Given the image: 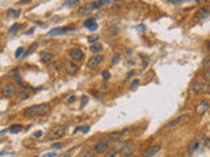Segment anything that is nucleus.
<instances>
[{
    "label": "nucleus",
    "mask_w": 210,
    "mask_h": 157,
    "mask_svg": "<svg viewBox=\"0 0 210 157\" xmlns=\"http://www.w3.org/2000/svg\"><path fill=\"white\" fill-rule=\"evenodd\" d=\"M49 110V105L47 104H41V105H34L30 108L24 110V115L25 117H36V115H41L45 114Z\"/></svg>",
    "instance_id": "nucleus-1"
},
{
    "label": "nucleus",
    "mask_w": 210,
    "mask_h": 157,
    "mask_svg": "<svg viewBox=\"0 0 210 157\" xmlns=\"http://www.w3.org/2000/svg\"><path fill=\"white\" fill-rule=\"evenodd\" d=\"M16 92H17L16 85L12 84V83H5L2 86V93H3L4 97H13L16 94Z\"/></svg>",
    "instance_id": "nucleus-2"
},
{
    "label": "nucleus",
    "mask_w": 210,
    "mask_h": 157,
    "mask_svg": "<svg viewBox=\"0 0 210 157\" xmlns=\"http://www.w3.org/2000/svg\"><path fill=\"white\" fill-rule=\"evenodd\" d=\"M208 84L205 83V81H201V80H197L194 81V83L192 84V90L197 94H202V93H205L208 92Z\"/></svg>",
    "instance_id": "nucleus-3"
},
{
    "label": "nucleus",
    "mask_w": 210,
    "mask_h": 157,
    "mask_svg": "<svg viewBox=\"0 0 210 157\" xmlns=\"http://www.w3.org/2000/svg\"><path fill=\"white\" fill-rule=\"evenodd\" d=\"M189 117H190V115L188 114V113H185V114H181V115H179V117L173 118L171 122H168V123H167V126H165V127H167V128H172V127H175V126H177V124L183 123L184 121H187V119H188Z\"/></svg>",
    "instance_id": "nucleus-4"
},
{
    "label": "nucleus",
    "mask_w": 210,
    "mask_h": 157,
    "mask_svg": "<svg viewBox=\"0 0 210 157\" xmlns=\"http://www.w3.org/2000/svg\"><path fill=\"white\" fill-rule=\"evenodd\" d=\"M65 131H66L65 127H56V128L51 130V131H50V132L47 134V137H49L50 140L59 139V137H62L63 135H65Z\"/></svg>",
    "instance_id": "nucleus-5"
},
{
    "label": "nucleus",
    "mask_w": 210,
    "mask_h": 157,
    "mask_svg": "<svg viewBox=\"0 0 210 157\" xmlns=\"http://www.w3.org/2000/svg\"><path fill=\"white\" fill-rule=\"evenodd\" d=\"M209 109H210V102H209V101H206V99H203V101H201V102H200V104L194 108L196 113H197L198 115H203V114H205V113H206Z\"/></svg>",
    "instance_id": "nucleus-6"
},
{
    "label": "nucleus",
    "mask_w": 210,
    "mask_h": 157,
    "mask_svg": "<svg viewBox=\"0 0 210 157\" xmlns=\"http://www.w3.org/2000/svg\"><path fill=\"white\" fill-rule=\"evenodd\" d=\"M101 62H103V55H93L92 58H90V60H88L87 66L90 68H96V67H99Z\"/></svg>",
    "instance_id": "nucleus-7"
},
{
    "label": "nucleus",
    "mask_w": 210,
    "mask_h": 157,
    "mask_svg": "<svg viewBox=\"0 0 210 157\" xmlns=\"http://www.w3.org/2000/svg\"><path fill=\"white\" fill-rule=\"evenodd\" d=\"M65 71L70 75H75L78 72V66H76L74 62L67 60V62H65Z\"/></svg>",
    "instance_id": "nucleus-8"
},
{
    "label": "nucleus",
    "mask_w": 210,
    "mask_h": 157,
    "mask_svg": "<svg viewBox=\"0 0 210 157\" xmlns=\"http://www.w3.org/2000/svg\"><path fill=\"white\" fill-rule=\"evenodd\" d=\"M160 148H162L160 144H155V145L150 147L147 150H146L144 155H143V157H152V156H155V155L159 152V150H160Z\"/></svg>",
    "instance_id": "nucleus-9"
},
{
    "label": "nucleus",
    "mask_w": 210,
    "mask_h": 157,
    "mask_svg": "<svg viewBox=\"0 0 210 157\" xmlns=\"http://www.w3.org/2000/svg\"><path fill=\"white\" fill-rule=\"evenodd\" d=\"M108 148H109V144H108L106 141L101 140V141H99V143L96 144V145H95V149H93V150H95L96 153H103V152H106Z\"/></svg>",
    "instance_id": "nucleus-10"
},
{
    "label": "nucleus",
    "mask_w": 210,
    "mask_h": 157,
    "mask_svg": "<svg viewBox=\"0 0 210 157\" xmlns=\"http://www.w3.org/2000/svg\"><path fill=\"white\" fill-rule=\"evenodd\" d=\"M70 56H71L72 59H75V60H81L83 56H84V54H83V51L80 48H72L71 51H70Z\"/></svg>",
    "instance_id": "nucleus-11"
},
{
    "label": "nucleus",
    "mask_w": 210,
    "mask_h": 157,
    "mask_svg": "<svg viewBox=\"0 0 210 157\" xmlns=\"http://www.w3.org/2000/svg\"><path fill=\"white\" fill-rule=\"evenodd\" d=\"M200 144H201V141H200L198 139H194L192 143L189 144L188 152H189V153H193V152H196V150H198V148H200Z\"/></svg>",
    "instance_id": "nucleus-12"
},
{
    "label": "nucleus",
    "mask_w": 210,
    "mask_h": 157,
    "mask_svg": "<svg viewBox=\"0 0 210 157\" xmlns=\"http://www.w3.org/2000/svg\"><path fill=\"white\" fill-rule=\"evenodd\" d=\"M133 149H134V147H133L131 144H128V145H125V147L121 148L120 153L122 155V156H125V155H130V153L133 152Z\"/></svg>",
    "instance_id": "nucleus-13"
},
{
    "label": "nucleus",
    "mask_w": 210,
    "mask_h": 157,
    "mask_svg": "<svg viewBox=\"0 0 210 157\" xmlns=\"http://www.w3.org/2000/svg\"><path fill=\"white\" fill-rule=\"evenodd\" d=\"M93 153H95V150L91 149V148H85V149H83L79 157H93Z\"/></svg>",
    "instance_id": "nucleus-14"
},
{
    "label": "nucleus",
    "mask_w": 210,
    "mask_h": 157,
    "mask_svg": "<svg viewBox=\"0 0 210 157\" xmlns=\"http://www.w3.org/2000/svg\"><path fill=\"white\" fill-rule=\"evenodd\" d=\"M84 26H87L90 30H96V29H97V24L95 22V20L90 18V20H87V21L84 22Z\"/></svg>",
    "instance_id": "nucleus-15"
},
{
    "label": "nucleus",
    "mask_w": 210,
    "mask_h": 157,
    "mask_svg": "<svg viewBox=\"0 0 210 157\" xmlns=\"http://www.w3.org/2000/svg\"><path fill=\"white\" fill-rule=\"evenodd\" d=\"M8 131L12 134H17V132H20V131H22V126L21 124H12L8 128Z\"/></svg>",
    "instance_id": "nucleus-16"
},
{
    "label": "nucleus",
    "mask_w": 210,
    "mask_h": 157,
    "mask_svg": "<svg viewBox=\"0 0 210 157\" xmlns=\"http://www.w3.org/2000/svg\"><path fill=\"white\" fill-rule=\"evenodd\" d=\"M53 59V54L51 53H47V51H43L41 54V60L42 62H49V60H51Z\"/></svg>",
    "instance_id": "nucleus-17"
},
{
    "label": "nucleus",
    "mask_w": 210,
    "mask_h": 157,
    "mask_svg": "<svg viewBox=\"0 0 210 157\" xmlns=\"http://www.w3.org/2000/svg\"><path fill=\"white\" fill-rule=\"evenodd\" d=\"M101 50H103V47H101V45H99V43H95V45H92V47H91V51H92L93 54L101 51Z\"/></svg>",
    "instance_id": "nucleus-18"
},
{
    "label": "nucleus",
    "mask_w": 210,
    "mask_h": 157,
    "mask_svg": "<svg viewBox=\"0 0 210 157\" xmlns=\"http://www.w3.org/2000/svg\"><path fill=\"white\" fill-rule=\"evenodd\" d=\"M117 150H113V149H110V150H106L105 152V157H117Z\"/></svg>",
    "instance_id": "nucleus-19"
},
{
    "label": "nucleus",
    "mask_w": 210,
    "mask_h": 157,
    "mask_svg": "<svg viewBox=\"0 0 210 157\" xmlns=\"http://www.w3.org/2000/svg\"><path fill=\"white\" fill-rule=\"evenodd\" d=\"M20 26H21V25H18V24H15V25H13V26H12V28L9 29V33H12V34H15V33H16V31H17L18 29H20Z\"/></svg>",
    "instance_id": "nucleus-20"
},
{
    "label": "nucleus",
    "mask_w": 210,
    "mask_h": 157,
    "mask_svg": "<svg viewBox=\"0 0 210 157\" xmlns=\"http://www.w3.org/2000/svg\"><path fill=\"white\" fill-rule=\"evenodd\" d=\"M8 15L12 16V17H18V15H20V11H15V9H9Z\"/></svg>",
    "instance_id": "nucleus-21"
},
{
    "label": "nucleus",
    "mask_w": 210,
    "mask_h": 157,
    "mask_svg": "<svg viewBox=\"0 0 210 157\" xmlns=\"http://www.w3.org/2000/svg\"><path fill=\"white\" fill-rule=\"evenodd\" d=\"M24 51H25V48H24V47H18V48L16 50V54H15V55H16V58H20V56L24 54Z\"/></svg>",
    "instance_id": "nucleus-22"
},
{
    "label": "nucleus",
    "mask_w": 210,
    "mask_h": 157,
    "mask_svg": "<svg viewBox=\"0 0 210 157\" xmlns=\"http://www.w3.org/2000/svg\"><path fill=\"white\" fill-rule=\"evenodd\" d=\"M203 79H205V83L210 84V70H208L205 73H203Z\"/></svg>",
    "instance_id": "nucleus-23"
},
{
    "label": "nucleus",
    "mask_w": 210,
    "mask_h": 157,
    "mask_svg": "<svg viewBox=\"0 0 210 157\" xmlns=\"http://www.w3.org/2000/svg\"><path fill=\"white\" fill-rule=\"evenodd\" d=\"M91 12V8H80V11H79V15H88Z\"/></svg>",
    "instance_id": "nucleus-24"
},
{
    "label": "nucleus",
    "mask_w": 210,
    "mask_h": 157,
    "mask_svg": "<svg viewBox=\"0 0 210 157\" xmlns=\"http://www.w3.org/2000/svg\"><path fill=\"white\" fill-rule=\"evenodd\" d=\"M88 130H90V127H88V126H85V127H78V128H76L75 131H74V132H78V131H81V132H88Z\"/></svg>",
    "instance_id": "nucleus-25"
},
{
    "label": "nucleus",
    "mask_w": 210,
    "mask_h": 157,
    "mask_svg": "<svg viewBox=\"0 0 210 157\" xmlns=\"http://www.w3.org/2000/svg\"><path fill=\"white\" fill-rule=\"evenodd\" d=\"M203 67H205V68H210V55L206 56L205 60H203Z\"/></svg>",
    "instance_id": "nucleus-26"
},
{
    "label": "nucleus",
    "mask_w": 210,
    "mask_h": 157,
    "mask_svg": "<svg viewBox=\"0 0 210 157\" xmlns=\"http://www.w3.org/2000/svg\"><path fill=\"white\" fill-rule=\"evenodd\" d=\"M122 134H124V131H117V132H112L109 136H110V137H120Z\"/></svg>",
    "instance_id": "nucleus-27"
},
{
    "label": "nucleus",
    "mask_w": 210,
    "mask_h": 157,
    "mask_svg": "<svg viewBox=\"0 0 210 157\" xmlns=\"http://www.w3.org/2000/svg\"><path fill=\"white\" fill-rule=\"evenodd\" d=\"M120 60V54H116L113 56V60H112V64H116V63Z\"/></svg>",
    "instance_id": "nucleus-28"
},
{
    "label": "nucleus",
    "mask_w": 210,
    "mask_h": 157,
    "mask_svg": "<svg viewBox=\"0 0 210 157\" xmlns=\"http://www.w3.org/2000/svg\"><path fill=\"white\" fill-rule=\"evenodd\" d=\"M203 145H205L206 148L210 147V139H209V137H205V139H203Z\"/></svg>",
    "instance_id": "nucleus-29"
},
{
    "label": "nucleus",
    "mask_w": 210,
    "mask_h": 157,
    "mask_svg": "<svg viewBox=\"0 0 210 157\" xmlns=\"http://www.w3.org/2000/svg\"><path fill=\"white\" fill-rule=\"evenodd\" d=\"M28 96H29V93H27V92H25V89H24V92L20 94V98H21V99H25V98H28Z\"/></svg>",
    "instance_id": "nucleus-30"
},
{
    "label": "nucleus",
    "mask_w": 210,
    "mask_h": 157,
    "mask_svg": "<svg viewBox=\"0 0 210 157\" xmlns=\"http://www.w3.org/2000/svg\"><path fill=\"white\" fill-rule=\"evenodd\" d=\"M61 33V29H54L50 31V35H56V34H59Z\"/></svg>",
    "instance_id": "nucleus-31"
},
{
    "label": "nucleus",
    "mask_w": 210,
    "mask_h": 157,
    "mask_svg": "<svg viewBox=\"0 0 210 157\" xmlns=\"http://www.w3.org/2000/svg\"><path fill=\"white\" fill-rule=\"evenodd\" d=\"M78 3H79V0H67L66 5H68V4H78Z\"/></svg>",
    "instance_id": "nucleus-32"
},
{
    "label": "nucleus",
    "mask_w": 210,
    "mask_h": 157,
    "mask_svg": "<svg viewBox=\"0 0 210 157\" xmlns=\"http://www.w3.org/2000/svg\"><path fill=\"white\" fill-rule=\"evenodd\" d=\"M56 156V153L55 152H51V153H46V155H43L42 157H55Z\"/></svg>",
    "instance_id": "nucleus-33"
},
{
    "label": "nucleus",
    "mask_w": 210,
    "mask_h": 157,
    "mask_svg": "<svg viewBox=\"0 0 210 157\" xmlns=\"http://www.w3.org/2000/svg\"><path fill=\"white\" fill-rule=\"evenodd\" d=\"M91 5H92L91 8H99V7H100V3H92Z\"/></svg>",
    "instance_id": "nucleus-34"
},
{
    "label": "nucleus",
    "mask_w": 210,
    "mask_h": 157,
    "mask_svg": "<svg viewBox=\"0 0 210 157\" xmlns=\"http://www.w3.org/2000/svg\"><path fill=\"white\" fill-rule=\"evenodd\" d=\"M103 76H104L105 79H108V77H109V72H108V71H104V72H103Z\"/></svg>",
    "instance_id": "nucleus-35"
},
{
    "label": "nucleus",
    "mask_w": 210,
    "mask_h": 157,
    "mask_svg": "<svg viewBox=\"0 0 210 157\" xmlns=\"http://www.w3.org/2000/svg\"><path fill=\"white\" fill-rule=\"evenodd\" d=\"M88 41H90V42H93V41H97V37H90V38H88Z\"/></svg>",
    "instance_id": "nucleus-36"
},
{
    "label": "nucleus",
    "mask_w": 210,
    "mask_h": 157,
    "mask_svg": "<svg viewBox=\"0 0 210 157\" xmlns=\"http://www.w3.org/2000/svg\"><path fill=\"white\" fill-rule=\"evenodd\" d=\"M34 136H36V137L42 136V131H38V132H36V134H34Z\"/></svg>",
    "instance_id": "nucleus-37"
},
{
    "label": "nucleus",
    "mask_w": 210,
    "mask_h": 157,
    "mask_svg": "<svg viewBox=\"0 0 210 157\" xmlns=\"http://www.w3.org/2000/svg\"><path fill=\"white\" fill-rule=\"evenodd\" d=\"M16 81H17V83H18V84H20V85L22 84V80H21L20 77H18V76H16Z\"/></svg>",
    "instance_id": "nucleus-38"
},
{
    "label": "nucleus",
    "mask_w": 210,
    "mask_h": 157,
    "mask_svg": "<svg viewBox=\"0 0 210 157\" xmlns=\"http://www.w3.org/2000/svg\"><path fill=\"white\" fill-rule=\"evenodd\" d=\"M75 99H76V98H75V96H71V97L68 98V102H72V101H75Z\"/></svg>",
    "instance_id": "nucleus-39"
},
{
    "label": "nucleus",
    "mask_w": 210,
    "mask_h": 157,
    "mask_svg": "<svg viewBox=\"0 0 210 157\" xmlns=\"http://www.w3.org/2000/svg\"><path fill=\"white\" fill-rule=\"evenodd\" d=\"M135 85H138V81H134V83H133V85H131V88H134Z\"/></svg>",
    "instance_id": "nucleus-40"
},
{
    "label": "nucleus",
    "mask_w": 210,
    "mask_h": 157,
    "mask_svg": "<svg viewBox=\"0 0 210 157\" xmlns=\"http://www.w3.org/2000/svg\"><path fill=\"white\" fill-rule=\"evenodd\" d=\"M61 147V144L58 143V144H54V148H59Z\"/></svg>",
    "instance_id": "nucleus-41"
},
{
    "label": "nucleus",
    "mask_w": 210,
    "mask_h": 157,
    "mask_svg": "<svg viewBox=\"0 0 210 157\" xmlns=\"http://www.w3.org/2000/svg\"><path fill=\"white\" fill-rule=\"evenodd\" d=\"M122 157H133V155H125V156H122Z\"/></svg>",
    "instance_id": "nucleus-42"
},
{
    "label": "nucleus",
    "mask_w": 210,
    "mask_h": 157,
    "mask_svg": "<svg viewBox=\"0 0 210 157\" xmlns=\"http://www.w3.org/2000/svg\"><path fill=\"white\" fill-rule=\"evenodd\" d=\"M209 94H210V90H209Z\"/></svg>",
    "instance_id": "nucleus-43"
}]
</instances>
